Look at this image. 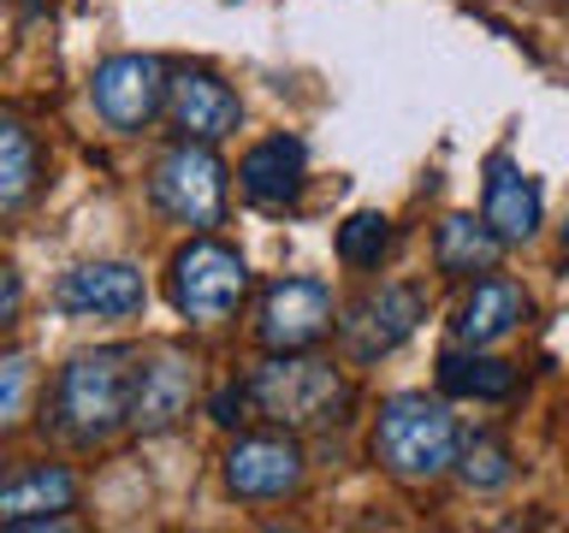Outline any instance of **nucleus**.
I'll use <instances>...</instances> for the list:
<instances>
[{"instance_id":"8","label":"nucleus","mask_w":569,"mask_h":533,"mask_svg":"<svg viewBox=\"0 0 569 533\" xmlns=\"http://www.w3.org/2000/svg\"><path fill=\"white\" fill-rule=\"evenodd\" d=\"M332 332V291L320 279H279L267 284L256 338L261 350H315Z\"/></svg>"},{"instance_id":"6","label":"nucleus","mask_w":569,"mask_h":533,"mask_svg":"<svg viewBox=\"0 0 569 533\" xmlns=\"http://www.w3.org/2000/svg\"><path fill=\"white\" fill-rule=\"evenodd\" d=\"M421 320H427V291L421 284H373V291H362L345 309L338 338H345L350 362H380V355L398 350Z\"/></svg>"},{"instance_id":"1","label":"nucleus","mask_w":569,"mask_h":533,"mask_svg":"<svg viewBox=\"0 0 569 533\" xmlns=\"http://www.w3.org/2000/svg\"><path fill=\"white\" fill-rule=\"evenodd\" d=\"M368 451H373V462H380L391 480L427 486V480L457 469L462 433H457V415L439 398H427V391H398V398L380 403V421H373Z\"/></svg>"},{"instance_id":"25","label":"nucleus","mask_w":569,"mask_h":533,"mask_svg":"<svg viewBox=\"0 0 569 533\" xmlns=\"http://www.w3.org/2000/svg\"><path fill=\"white\" fill-rule=\"evenodd\" d=\"M563 243H569V225H563Z\"/></svg>"},{"instance_id":"18","label":"nucleus","mask_w":569,"mask_h":533,"mask_svg":"<svg viewBox=\"0 0 569 533\" xmlns=\"http://www.w3.org/2000/svg\"><path fill=\"white\" fill-rule=\"evenodd\" d=\"M439 391H451V398H475V403H505L516 391V368L498 362V355L445 350L439 355Z\"/></svg>"},{"instance_id":"12","label":"nucleus","mask_w":569,"mask_h":533,"mask_svg":"<svg viewBox=\"0 0 569 533\" xmlns=\"http://www.w3.org/2000/svg\"><path fill=\"white\" fill-rule=\"evenodd\" d=\"M226 486L249 504H279L302 486V451L279 433H249L226 451Z\"/></svg>"},{"instance_id":"11","label":"nucleus","mask_w":569,"mask_h":533,"mask_svg":"<svg viewBox=\"0 0 569 533\" xmlns=\"http://www.w3.org/2000/svg\"><path fill=\"white\" fill-rule=\"evenodd\" d=\"M196 398V368L184 350H154L137 355V380H131V426L137 433H167L190 415Z\"/></svg>"},{"instance_id":"3","label":"nucleus","mask_w":569,"mask_h":533,"mask_svg":"<svg viewBox=\"0 0 569 533\" xmlns=\"http://www.w3.org/2000/svg\"><path fill=\"white\" fill-rule=\"evenodd\" d=\"M131 380H137V350H83L71 355L53 380V426L71 444H107L131 421Z\"/></svg>"},{"instance_id":"9","label":"nucleus","mask_w":569,"mask_h":533,"mask_svg":"<svg viewBox=\"0 0 569 533\" xmlns=\"http://www.w3.org/2000/svg\"><path fill=\"white\" fill-rule=\"evenodd\" d=\"M167 113L178 124V137L190 142H226L243 124V101L226 78H213L208 66H178L167 89Z\"/></svg>"},{"instance_id":"24","label":"nucleus","mask_w":569,"mask_h":533,"mask_svg":"<svg viewBox=\"0 0 569 533\" xmlns=\"http://www.w3.org/2000/svg\"><path fill=\"white\" fill-rule=\"evenodd\" d=\"M18 309H24V279H18L12 266H0V332L18 320Z\"/></svg>"},{"instance_id":"22","label":"nucleus","mask_w":569,"mask_h":533,"mask_svg":"<svg viewBox=\"0 0 569 533\" xmlns=\"http://www.w3.org/2000/svg\"><path fill=\"white\" fill-rule=\"evenodd\" d=\"M30 385H36V373H30V355L24 350H7L0 355V433L24 415V403H30Z\"/></svg>"},{"instance_id":"15","label":"nucleus","mask_w":569,"mask_h":533,"mask_svg":"<svg viewBox=\"0 0 569 533\" xmlns=\"http://www.w3.org/2000/svg\"><path fill=\"white\" fill-rule=\"evenodd\" d=\"M487 225L505 243H528L533 231H540V184H533L510 154L487 160Z\"/></svg>"},{"instance_id":"10","label":"nucleus","mask_w":569,"mask_h":533,"mask_svg":"<svg viewBox=\"0 0 569 533\" xmlns=\"http://www.w3.org/2000/svg\"><path fill=\"white\" fill-rule=\"evenodd\" d=\"M60 314L71 320H131L142 314V302H149V284H142L137 266L124 261H89V266H71L60 279Z\"/></svg>"},{"instance_id":"17","label":"nucleus","mask_w":569,"mask_h":533,"mask_svg":"<svg viewBox=\"0 0 569 533\" xmlns=\"http://www.w3.org/2000/svg\"><path fill=\"white\" fill-rule=\"evenodd\" d=\"M498 255H505V238L487 225V213H445L439 231H433V261L439 273L451 279H475V273H492Z\"/></svg>"},{"instance_id":"13","label":"nucleus","mask_w":569,"mask_h":533,"mask_svg":"<svg viewBox=\"0 0 569 533\" xmlns=\"http://www.w3.org/2000/svg\"><path fill=\"white\" fill-rule=\"evenodd\" d=\"M302 178H309V149H302V137H284V131L256 142L238 160V190L256 208H291L302 195Z\"/></svg>"},{"instance_id":"2","label":"nucleus","mask_w":569,"mask_h":533,"mask_svg":"<svg viewBox=\"0 0 569 533\" xmlns=\"http://www.w3.org/2000/svg\"><path fill=\"white\" fill-rule=\"evenodd\" d=\"M249 403L261 409L267 421L291 426V433H309V426H338L350 415V380L338 373L327 355L309 350H267L261 368H249Z\"/></svg>"},{"instance_id":"23","label":"nucleus","mask_w":569,"mask_h":533,"mask_svg":"<svg viewBox=\"0 0 569 533\" xmlns=\"http://www.w3.org/2000/svg\"><path fill=\"white\" fill-rule=\"evenodd\" d=\"M243 409H249V385H226V391H213V421H220V426L249 421Z\"/></svg>"},{"instance_id":"7","label":"nucleus","mask_w":569,"mask_h":533,"mask_svg":"<svg viewBox=\"0 0 569 533\" xmlns=\"http://www.w3.org/2000/svg\"><path fill=\"white\" fill-rule=\"evenodd\" d=\"M167 89H172L167 60H154V53H113L89 78V101H96V113L113 131H142L167 107Z\"/></svg>"},{"instance_id":"20","label":"nucleus","mask_w":569,"mask_h":533,"mask_svg":"<svg viewBox=\"0 0 569 533\" xmlns=\"http://www.w3.org/2000/svg\"><path fill=\"white\" fill-rule=\"evenodd\" d=\"M386 249H391V220L386 213L362 208V213H350V220L338 225V255H345L350 266H380Z\"/></svg>"},{"instance_id":"16","label":"nucleus","mask_w":569,"mask_h":533,"mask_svg":"<svg viewBox=\"0 0 569 533\" xmlns=\"http://www.w3.org/2000/svg\"><path fill=\"white\" fill-rule=\"evenodd\" d=\"M522 314H528V291H522V284H516V279H480L475 291L462 296L451 332L462 338V344L487 350V344H498L505 332L522 326Z\"/></svg>"},{"instance_id":"5","label":"nucleus","mask_w":569,"mask_h":533,"mask_svg":"<svg viewBox=\"0 0 569 533\" xmlns=\"http://www.w3.org/2000/svg\"><path fill=\"white\" fill-rule=\"evenodd\" d=\"M249 291V266L238 249L196 238L172 255V309L196 320V326H220V320L243 302Z\"/></svg>"},{"instance_id":"4","label":"nucleus","mask_w":569,"mask_h":533,"mask_svg":"<svg viewBox=\"0 0 569 533\" xmlns=\"http://www.w3.org/2000/svg\"><path fill=\"white\" fill-rule=\"evenodd\" d=\"M149 195L154 208L167 213L172 225H190V231H213L226 220V167L213 154V142H178L154 160V178H149Z\"/></svg>"},{"instance_id":"21","label":"nucleus","mask_w":569,"mask_h":533,"mask_svg":"<svg viewBox=\"0 0 569 533\" xmlns=\"http://www.w3.org/2000/svg\"><path fill=\"white\" fill-rule=\"evenodd\" d=\"M457 474H462V486H475V492H498V486H510L516 462L498 439H469L457 451Z\"/></svg>"},{"instance_id":"19","label":"nucleus","mask_w":569,"mask_h":533,"mask_svg":"<svg viewBox=\"0 0 569 533\" xmlns=\"http://www.w3.org/2000/svg\"><path fill=\"white\" fill-rule=\"evenodd\" d=\"M42 184V154L18 119H0V213H18Z\"/></svg>"},{"instance_id":"14","label":"nucleus","mask_w":569,"mask_h":533,"mask_svg":"<svg viewBox=\"0 0 569 533\" xmlns=\"http://www.w3.org/2000/svg\"><path fill=\"white\" fill-rule=\"evenodd\" d=\"M78 504V474L60 462H36V469L0 474V527H24L42 515H60Z\"/></svg>"}]
</instances>
